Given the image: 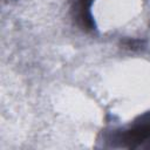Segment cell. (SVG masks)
I'll use <instances>...</instances> for the list:
<instances>
[{"label":"cell","mask_w":150,"mask_h":150,"mask_svg":"<svg viewBox=\"0 0 150 150\" xmlns=\"http://www.w3.org/2000/svg\"><path fill=\"white\" fill-rule=\"evenodd\" d=\"M94 0H79L77 4V16L79 20L81 22V25L88 29L91 30L95 28L94 21H93V16L90 13V7Z\"/></svg>","instance_id":"6da1fadb"}]
</instances>
